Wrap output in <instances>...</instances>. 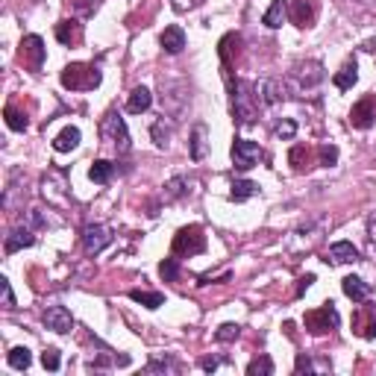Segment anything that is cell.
<instances>
[{
    "mask_svg": "<svg viewBox=\"0 0 376 376\" xmlns=\"http://www.w3.org/2000/svg\"><path fill=\"white\" fill-rule=\"evenodd\" d=\"M45 56H47V47H45V41H41L38 36H27L24 41H21V59H24V65L30 71H41Z\"/></svg>",
    "mask_w": 376,
    "mask_h": 376,
    "instance_id": "cell-9",
    "label": "cell"
},
{
    "mask_svg": "<svg viewBox=\"0 0 376 376\" xmlns=\"http://www.w3.org/2000/svg\"><path fill=\"white\" fill-rule=\"evenodd\" d=\"M312 282H315V277H312V274H309V277H303V279H300V285H297V294H303V291H306V288L312 285Z\"/></svg>",
    "mask_w": 376,
    "mask_h": 376,
    "instance_id": "cell-45",
    "label": "cell"
},
{
    "mask_svg": "<svg viewBox=\"0 0 376 376\" xmlns=\"http://www.w3.org/2000/svg\"><path fill=\"white\" fill-rule=\"evenodd\" d=\"M82 244H86V253L97 256L103 247H109V244H112V233H109V226H103V224H89L86 229H82Z\"/></svg>",
    "mask_w": 376,
    "mask_h": 376,
    "instance_id": "cell-10",
    "label": "cell"
},
{
    "mask_svg": "<svg viewBox=\"0 0 376 376\" xmlns=\"http://www.w3.org/2000/svg\"><path fill=\"white\" fill-rule=\"evenodd\" d=\"M356 80H359V62H356V59H347V62L341 65L338 74L332 77V82H336V89H338V91L353 89V86H356Z\"/></svg>",
    "mask_w": 376,
    "mask_h": 376,
    "instance_id": "cell-18",
    "label": "cell"
},
{
    "mask_svg": "<svg viewBox=\"0 0 376 376\" xmlns=\"http://www.w3.org/2000/svg\"><path fill=\"white\" fill-rule=\"evenodd\" d=\"M62 86L71 89V91H91L100 86V71L94 65H82V62H74V65H68L62 71Z\"/></svg>",
    "mask_w": 376,
    "mask_h": 376,
    "instance_id": "cell-1",
    "label": "cell"
},
{
    "mask_svg": "<svg viewBox=\"0 0 376 376\" xmlns=\"http://www.w3.org/2000/svg\"><path fill=\"white\" fill-rule=\"evenodd\" d=\"M150 103H153V94H150L148 89H144V86H139V89H132V91H130L127 112L141 115V112H148V109H150Z\"/></svg>",
    "mask_w": 376,
    "mask_h": 376,
    "instance_id": "cell-23",
    "label": "cell"
},
{
    "mask_svg": "<svg viewBox=\"0 0 376 376\" xmlns=\"http://www.w3.org/2000/svg\"><path fill=\"white\" fill-rule=\"evenodd\" d=\"M56 38L62 41V45H80L82 41V24L80 21H59L56 24Z\"/></svg>",
    "mask_w": 376,
    "mask_h": 376,
    "instance_id": "cell-19",
    "label": "cell"
},
{
    "mask_svg": "<svg viewBox=\"0 0 376 376\" xmlns=\"http://www.w3.org/2000/svg\"><path fill=\"white\" fill-rule=\"evenodd\" d=\"M41 194L47 197V203L54 206H68V180L62 171H47L45 180H41Z\"/></svg>",
    "mask_w": 376,
    "mask_h": 376,
    "instance_id": "cell-6",
    "label": "cell"
},
{
    "mask_svg": "<svg viewBox=\"0 0 376 376\" xmlns=\"http://www.w3.org/2000/svg\"><path fill=\"white\" fill-rule=\"evenodd\" d=\"M112 171H115V165L112 162H106V159H97L89 168V176H91V183H97V185H106L109 183V176H112Z\"/></svg>",
    "mask_w": 376,
    "mask_h": 376,
    "instance_id": "cell-27",
    "label": "cell"
},
{
    "mask_svg": "<svg viewBox=\"0 0 376 376\" xmlns=\"http://www.w3.org/2000/svg\"><path fill=\"white\" fill-rule=\"evenodd\" d=\"M353 332L359 338H376V303L362 300V306L353 312Z\"/></svg>",
    "mask_w": 376,
    "mask_h": 376,
    "instance_id": "cell-7",
    "label": "cell"
},
{
    "mask_svg": "<svg viewBox=\"0 0 376 376\" xmlns=\"http://www.w3.org/2000/svg\"><path fill=\"white\" fill-rule=\"evenodd\" d=\"M171 132H174V124H171V118H165V115H162V118L153 124V130H150L156 148H162V150L168 148V144H171Z\"/></svg>",
    "mask_w": 376,
    "mask_h": 376,
    "instance_id": "cell-25",
    "label": "cell"
},
{
    "mask_svg": "<svg viewBox=\"0 0 376 376\" xmlns=\"http://www.w3.org/2000/svg\"><path fill=\"white\" fill-rule=\"evenodd\" d=\"M338 323H341V318H338V309L332 306V303L306 312V329L312 332V336H327V332H332Z\"/></svg>",
    "mask_w": 376,
    "mask_h": 376,
    "instance_id": "cell-5",
    "label": "cell"
},
{
    "mask_svg": "<svg viewBox=\"0 0 376 376\" xmlns=\"http://www.w3.org/2000/svg\"><path fill=\"white\" fill-rule=\"evenodd\" d=\"M36 242V235H33V229H27V226H18L9 233L6 238V253H18V250H24Z\"/></svg>",
    "mask_w": 376,
    "mask_h": 376,
    "instance_id": "cell-21",
    "label": "cell"
},
{
    "mask_svg": "<svg viewBox=\"0 0 376 376\" xmlns=\"http://www.w3.org/2000/svg\"><path fill=\"white\" fill-rule=\"evenodd\" d=\"M288 18L294 21L300 30L303 27H312V21H315V6H312V0H291Z\"/></svg>",
    "mask_w": 376,
    "mask_h": 376,
    "instance_id": "cell-14",
    "label": "cell"
},
{
    "mask_svg": "<svg viewBox=\"0 0 376 376\" xmlns=\"http://www.w3.org/2000/svg\"><path fill=\"white\" fill-rule=\"evenodd\" d=\"M247 373H250V376H256V373L270 376V373H274V362H270L268 356H259V359H253V362L247 364Z\"/></svg>",
    "mask_w": 376,
    "mask_h": 376,
    "instance_id": "cell-33",
    "label": "cell"
},
{
    "mask_svg": "<svg viewBox=\"0 0 376 376\" xmlns=\"http://www.w3.org/2000/svg\"><path fill=\"white\" fill-rule=\"evenodd\" d=\"M285 15H288V3L285 0H274V3H270V9L265 12V24L270 27V30H277V27H282V21H285Z\"/></svg>",
    "mask_w": 376,
    "mask_h": 376,
    "instance_id": "cell-26",
    "label": "cell"
},
{
    "mask_svg": "<svg viewBox=\"0 0 376 376\" xmlns=\"http://www.w3.org/2000/svg\"><path fill=\"white\" fill-rule=\"evenodd\" d=\"M318 156H320V165H327V168H329V165L338 162V148H336V144H323V148L318 150Z\"/></svg>",
    "mask_w": 376,
    "mask_h": 376,
    "instance_id": "cell-37",
    "label": "cell"
},
{
    "mask_svg": "<svg viewBox=\"0 0 376 376\" xmlns=\"http://www.w3.org/2000/svg\"><path fill=\"white\" fill-rule=\"evenodd\" d=\"M159 274L165 282H174L176 277H180V265H176V259H165V262L159 265Z\"/></svg>",
    "mask_w": 376,
    "mask_h": 376,
    "instance_id": "cell-35",
    "label": "cell"
},
{
    "mask_svg": "<svg viewBox=\"0 0 376 376\" xmlns=\"http://www.w3.org/2000/svg\"><path fill=\"white\" fill-rule=\"evenodd\" d=\"M256 97L262 106H277V103L285 97V89H282V82H277V80H265L262 86H256Z\"/></svg>",
    "mask_w": 376,
    "mask_h": 376,
    "instance_id": "cell-15",
    "label": "cell"
},
{
    "mask_svg": "<svg viewBox=\"0 0 376 376\" xmlns=\"http://www.w3.org/2000/svg\"><path fill=\"white\" fill-rule=\"evenodd\" d=\"M294 132H297V124L291 121V118L279 121L277 127H274V135H277V139H294Z\"/></svg>",
    "mask_w": 376,
    "mask_h": 376,
    "instance_id": "cell-36",
    "label": "cell"
},
{
    "mask_svg": "<svg viewBox=\"0 0 376 376\" xmlns=\"http://www.w3.org/2000/svg\"><path fill=\"white\" fill-rule=\"evenodd\" d=\"M0 291H3V306H6V309H12V306H15V294H12V285H9V279H6V277L0 279Z\"/></svg>",
    "mask_w": 376,
    "mask_h": 376,
    "instance_id": "cell-41",
    "label": "cell"
},
{
    "mask_svg": "<svg viewBox=\"0 0 376 376\" xmlns=\"http://www.w3.org/2000/svg\"><path fill=\"white\" fill-rule=\"evenodd\" d=\"M229 91H233V115L238 118V124H253L256 109H259V97L250 94L247 82H235Z\"/></svg>",
    "mask_w": 376,
    "mask_h": 376,
    "instance_id": "cell-3",
    "label": "cell"
},
{
    "mask_svg": "<svg viewBox=\"0 0 376 376\" xmlns=\"http://www.w3.org/2000/svg\"><path fill=\"white\" fill-rule=\"evenodd\" d=\"M373 118H376V94H368V97H362L356 106H353L350 124L356 130H368V127H373Z\"/></svg>",
    "mask_w": 376,
    "mask_h": 376,
    "instance_id": "cell-11",
    "label": "cell"
},
{
    "mask_svg": "<svg viewBox=\"0 0 376 376\" xmlns=\"http://www.w3.org/2000/svg\"><path fill=\"white\" fill-rule=\"evenodd\" d=\"M41 364H45L47 371H59V350L47 347L45 353H41Z\"/></svg>",
    "mask_w": 376,
    "mask_h": 376,
    "instance_id": "cell-40",
    "label": "cell"
},
{
    "mask_svg": "<svg viewBox=\"0 0 376 376\" xmlns=\"http://www.w3.org/2000/svg\"><path fill=\"white\" fill-rule=\"evenodd\" d=\"M327 262H332V265L359 262V250L353 247L350 242H338V244H332V247H329V253H327Z\"/></svg>",
    "mask_w": 376,
    "mask_h": 376,
    "instance_id": "cell-17",
    "label": "cell"
},
{
    "mask_svg": "<svg viewBox=\"0 0 376 376\" xmlns=\"http://www.w3.org/2000/svg\"><path fill=\"white\" fill-rule=\"evenodd\" d=\"M288 162H291V168H294L297 174L309 171L312 168V150L306 148V144H294L291 153H288Z\"/></svg>",
    "mask_w": 376,
    "mask_h": 376,
    "instance_id": "cell-24",
    "label": "cell"
},
{
    "mask_svg": "<svg viewBox=\"0 0 376 376\" xmlns=\"http://www.w3.org/2000/svg\"><path fill=\"white\" fill-rule=\"evenodd\" d=\"M294 371H297V373H303V371L309 373V371H315V364H312V362H309L306 356H297V364H294Z\"/></svg>",
    "mask_w": 376,
    "mask_h": 376,
    "instance_id": "cell-44",
    "label": "cell"
},
{
    "mask_svg": "<svg viewBox=\"0 0 376 376\" xmlns=\"http://www.w3.org/2000/svg\"><path fill=\"white\" fill-rule=\"evenodd\" d=\"M156 371H180V364H176L174 359H153L150 364H148V373H156Z\"/></svg>",
    "mask_w": 376,
    "mask_h": 376,
    "instance_id": "cell-39",
    "label": "cell"
},
{
    "mask_svg": "<svg viewBox=\"0 0 376 376\" xmlns=\"http://www.w3.org/2000/svg\"><path fill=\"white\" fill-rule=\"evenodd\" d=\"M341 288H344V294H347L353 303H362V300H368L371 297V282H364L362 277H344L341 282Z\"/></svg>",
    "mask_w": 376,
    "mask_h": 376,
    "instance_id": "cell-16",
    "label": "cell"
},
{
    "mask_svg": "<svg viewBox=\"0 0 376 376\" xmlns=\"http://www.w3.org/2000/svg\"><path fill=\"white\" fill-rule=\"evenodd\" d=\"M159 45H162L165 54H171V56L183 54V47H185V33H183L180 27H168V30H165V33H162Z\"/></svg>",
    "mask_w": 376,
    "mask_h": 376,
    "instance_id": "cell-20",
    "label": "cell"
},
{
    "mask_svg": "<svg viewBox=\"0 0 376 376\" xmlns=\"http://www.w3.org/2000/svg\"><path fill=\"white\" fill-rule=\"evenodd\" d=\"M253 194H259V185L256 183H250V180H235L233 183V191H229V197H233V200H250V197Z\"/></svg>",
    "mask_w": 376,
    "mask_h": 376,
    "instance_id": "cell-29",
    "label": "cell"
},
{
    "mask_svg": "<svg viewBox=\"0 0 376 376\" xmlns=\"http://www.w3.org/2000/svg\"><path fill=\"white\" fill-rule=\"evenodd\" d=\"M259 159H262V148H259L256 141L235 139V144H233V165L238 171H250Z\"/></svg>",
    "mask_w": 376,
    "mask_h": 376,
    "instance_id": "cell-8",
    "label": "cell"
},
{
    "mask_svg": "<svg viewBox=\"0 0 376 376\" xmlns=\"http://www.w3.org/2000/svg\"><path fill=\"white\" fill-rule=\"evenodd\" d=\"M238 336H242V327H238V323H224V327L215 332V338L221 341V344H226V341H235Z\"/></svg>",
    "mask_w": 376,
    "mask_h": 376,
    "instance_id": "cell-34",
    "label": "cell"
},
{
    "mask_svg": "<svg viewBox=\"0 0 376 376\" xmlns=\"http://www.w3.org/2000/svg\"><path fill=\"white\" fill-rule=\"evenodd\" d=\"M41 320H45V327L47 329H54V332H71L74 329V318H71V312L65 306H47L45 309V315H41Z\"/></svg>",
    "mask_w": 376,
    "mask_h": 376,
    "instance_id": "cell-12",
    "label": "cell"
},
{
    "mask_svg": "<svg viewBox=\"0 0 376 376\" xmlns=\"http://www.w3.org/2000/svg\"><path fill=\"white\" fill-rule=\"evenodd\" d=\"M100 135H103V141L115 144L118 153H127L130 150V132H127V124H124V118H121L118 112H109L106 118H103Z\"/></svg>",
    "mask_w": 376,
    "mask_h": 376,
    "instance_id": "cell-4",
    "label": "cell"
},
{
    "mask_svg": "<svg viewBox=\"0 0 376 376\" xmlns=\"http://www.w3.org/2000/svg\"><path fill=\"white\" fill-rule=\"evenodd\" d=\"M3 115H6L9 130H15V132H24V130H27V124H30V121H27V115H21L15 106H6V112H3Z\"/></svg>",
    "mask_w": 376,
    "mask_h": 376,
    "instance_id": "cell-32",
    "label": "cell"
},
{
    "mask_svg": "<svg viewBox=\"0 0 376 376\" xmlns=\"http://www.w3.org/2000/svg\"><path fill=\"white\" fill-rule=\"evenodd\" d=\"M130 300L141 303V306H148V309H159L162 303H165V297L159 294V291H139V288L130 291Z\"/></svg>",
    "mask_w": 376,
    "mask_h": 376,
    "instance_id": "cell-28",
    "label": "cell"
},
{
    "mask_svg": "<svg viewBox=\"0 0 376 376\" xmlns=\"http://www.w3.org/2000/svg\"><path fill=\"white\" fill-rule=\"evenodd\" d=\"M80 139H82V135H80L77 127H65V130H62V132L56 135V139H54V150H56V153L77 150V148H80Z\"/></svg>",
    "mask_w": 376,
    "mask_h": 376,
    "instance_id": "cell-22",
    "label": "cell"
},
{
    "mask_svg": "<svg viewBox=\"0 0 376 376\" xmlns=\"http://www.w3.org/2000/svg\"><path fill=\"white\" fill-rule=\"evenodd\" d=\"M206 156V127L203 124H197L194 132H191V159L200 162Z\"/></svg>",
    "mask_w": 376,
    "mask_h": 376,
    "instance_id": "cell-30",
    "label": "cell"
},
{
    "mask_svg": "<svg viewBox=\"0 0 376 376\" xmlns=\"http://www.w3.org/2000/svg\"><path fill=\"white\" fill-rule=\"evenodd\" d=\"M200 368H203V371H215V368H218V359H203Z\"/></svg>",
    "mask_w": 376,
    "mask_h": 376,
    "instance_id": "cell-46",
    "label": "cell"
},
{
    "mask_svg": "<svg viewBox=\"0 0 376 376\" xmlns=\"http://www.w3.org/2000/svg\"><path fill=\"white\" fill-rule=\"evenodd\" d=\"M174 256H197V253H203L206 250V235H203V229L191 224V226H183L180 233L174 235Z\"/></svg>",
    "mask_w": 376,
    "mask_h": 376,
    "instance_id": "cell-2",
    "label": "cell"
},
{
    "mask_svg": "<svg viewBox=\"0 0 376 376\" xmlns=\"http://www.w3.org/2000/svg\"><path fill=\"white\" fill-rule=\"evenodd\" d=\"M200 3H203V0H171V6L176 9V12H188V9H194Z\"/></svg>",
    "mask_w": 376,
    "mask_h": 376,
    "instance_id": "cell-43",
    "label": "cell"
},
{
    "mask_svg": "<svg viewBox=\"0 0 376 376\" xmlns=\"http://www.w3.org/2000/svg\"><path fill=\"white\" fill-rule=\"evenodd\" d=\"M6 362L12 364L15 371H27V368H30V362H33V356H30V350H27V347H15V350H9Z\"/></svg>",
    "mask_w": 376,
    "mask_h": 376,
    "instance_id": "cell-31",
    "label": "cell"
},
{
    "mask_svg": "<svg viewBox=\"0 0 376 376\" xmlns=\"http://www.w3.org/2000/svg\"><path fill=\"white\" fill-rule=\"evenodd\" d=\"M368 244H371V253H376V212L368 218Z\"/></svg>",
    "mask_w": 376,
    "mask_h": 376,
    "instance_id": "cell-42",
    "label": "cell"
},
{
    "mask_svg": "<svg viewBox=\"0 0 376 376\" xmlns=\"http://www.w3.org/2000/svg\"><path fill=\"white\" fill-rule=\"evenodd\" d=\"M323 65L320 62H300V65L294 68V80L300 89H315L318 82H323Z\"/></svg>",
    "mask_w": 376,
    "mask_h": 376,
    "instance_id": "cell-13",
    "label": "cell"
},
{
    "mask_svg": "<svg viewBox=\"0 0 376 376\" xmlns=\"http://www.w3.org/2000/svg\"><path fill=\"white\" fill-rule=\"evenodd\" d=\"M185 180L183 176H176V180H171L168 185H165V200H176V197H183V191H185Z\"/></svg>",
    "mask_w": 376,
    "mask_h": 376,
    "instance_id": "cell-38",
    "label": "cell"
}]
</instances>
